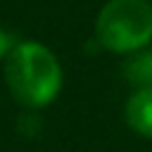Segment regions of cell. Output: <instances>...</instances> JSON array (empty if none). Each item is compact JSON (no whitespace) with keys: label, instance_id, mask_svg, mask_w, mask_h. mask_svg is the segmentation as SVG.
I'll use <instances>...</instances> for the list:
<instances>
[{"label":"cell","instance_id":"2","mask_svg":"<svg viewBox=\"0 0 152 152\" xmlns=\"http://www.w3.org/2000/svg\"><path fill=\"white\" fill-rule=\"evenodd\" d=\"M95 36L112 52H138L152 40V5L147 0H109L95 21Z\"/></svg>","mask_w":152,"mask_h":152},{"label":"cell","instance_id":"4","mask_svg":"<svg viewBox=\"0 0 152 152\" xmlns=\"http://www.w3.org/2000/svg\"><path fill=\"white\" fill-rule=\"evenodd\" d=\"M126 78L140 88H152V50H138L126 64H124Z\"/></svg>","mask_w":152,"mask_h":152},{"label":"cell","instance_id":"1","mask_svg":"<svg viewBox=\"0 0 152 152\" xmlns=\"http://www.w3.org/2000/svg\"><path fill=\"white\" fill-rule=\"evenodd\" d=\"M5 81L12 97L26 107H45L62 90V66L50 48L24 40L5 57Z\"/></svg>","mask_w":152,"mask_h":152},{"label":"cell","instance_id":"3","mask_svg":"<svg viewBox=\"0 0 152 152\" xmlns=\"http://www.w3.org/2000/svg\"><path fill=\"white\" fill-rule=\"evenodd\" d=\"M126 124L142 138H152V88L135 90L124 107Z\"/></svg>","mask_w":152,"mask_h":152},{"label":"cell","instance_id":"5","mask_svg":"<svg viewBox=\"0 0 152 152\" xmlns=\"http://www.w3.org/2000/svg\"><path fill=\"white\" fill-rule=\"evenodd\" d=\"M10 50H12V40H10V36L0 28V59H5V57L10 55Z\"/></svg>","mask_w":152,"mask_h":152}]
</instances>
